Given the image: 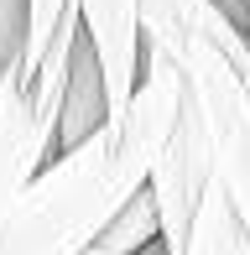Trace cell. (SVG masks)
<instances>
[{
  "label": "cell",
  "instance_id": "obj_9",
  "mask_svg": "<svg viewBox=\"0 0 250 255\" xmlns=\"http://www.w3.org/2000/svg\"><path fill=\"white\" fill-rule=\"evenodd\" d=\"M26 57V0H0V73Z\"/></svg>",
  "mask_w": 250,
  "mask_h": 255
},
{
  "label": "cell",
  "instance_id": "obj_6",
  "mask_svg": "<svg viewBox=\"0 0 250 255\" xmlns=\"http://www.w3.org/2000/svg\"><path fill=\"white\" fill-rule=\"evenodd\" d=\"M105 125V89H99V68L94 52H89L84 31H78V47H73V68H68V84H63V104H58V130H52V156L78 146L84 135H94Z\"/></svg>",
  "mask_w": 250,
  "mask_h": 255
},
{
  "label": "cell",
  "instance_id": "obj_2",
  "mask_svg": "<svg viewBox=\"0 0 250 255\" xmlns=\"http://www.w3.org/2000/svg\"><path fill=\"white\" fill-rule=\"evenodd\" d=\"M141 52L177 73L209 151V177L250 240V99L240 89V26L214 0H141Z\"/></svg>",
  "mask_w": 250,
  "mask_h": 255
},
{
  "label": "cell",
  "instance_id": "obj_11",
  "mask_svg": "<svg viewBox=\"0 0 250 255\" xmlns=\"http://www.w3.org/2000/svg\"><path fill=\"white\" fill-rule=\"evenodd\" d=\"M141 255H167V250H162V240H156V245H146V250H141Z\"/></svg>",
  "mask_w": 250,
  "mask_h": 255
},
{
  "label": "cell",
  "instance_id": "obj_12",
  "mask_svg": "<svg viewBox=\"0 0 250 255\" xmlns=\"http://www.w3.org/2000/svg\"><path fill=\"white\" fill-rule=\"evenodd\" d=\"M240 5H245V10H250V0H240Z\"/></svg>",
  "mask_w": 250,
  "mask_h": 255
},
{
  "label": "cell",
  "instance_id": "obj_1",
  "mask_svg": "<svg viewBox=\"0 0 250 255\" xmlns=\"http://www.w3.org/2000/svg\"><path fill=\"white\" fill-rule=\"evenodd\" d=\"M177 73L141 52V78L120 120L47 156L0 219V255H78L135 193L177 120Z\"/></svg>",
  "mask_w": 250,
  "mask_h": 255
},
{
  "label": "cell",
  "instance_id": "obj_7",
  "mask_svg": "<svg viewBox=\"0 0 250 255\" xmlns=\"http://www.w3.org/2000/svg\"><path fill=\"white\" fill-rule=\"evenodd\" d=\"M167 255H250V240H245V229L235 224L230 203L219 198L214 177H209V188H203L198 208H193V219H188L183 240H177Z\"/></svg>",
  "mask_w": 250,
  "mask_h": 255
},
{
  "label": "cell",
  "instance_id": "obj_5",
  "mask_svg": "<svg viewBox=\"0 0 250 255\" xmlns=\"http://www.w3.org/2000/svg\"><path fill=\"white\" fill-rule=\"evenodd\" d=\"M177 94H183V89H177ZM203 188H209V151H203V135H198V125H193L188 104H177V120H172V130H167L151 172H146V193H151V208H156L162 250H172L177 240H183Z\"/></svg>",
  "mask_w": 250,
  "mask_h": 255
},
{
  "label": "cell",
  "instance_id": "obj_8",
  "mask_svg": "<svg viewBox=\"0 0 250 255\" xmlns=\"http://www.w3.org/2000/svg\"><path fill=\"white\" fill-rule=\"evenodd\" d=\"M63 10H68V0H26V57H21V73H31L37 57L47 52V37L63 21Z\"/></svg>",
  "mask_w": 250,
  "mask_h": 255
},
{
  "label": "cell",
  "instance_id": "obj_3",
  "mask_svg": "<svg viewBox=\"0 0 250 255\" xmlns=\"http://www.w3.org/2000/svg\"><path fill=\"white\" fill-rule=\"evenodd\" d=\"M73 47H78V16L68 5L37 68L0 73V219L10 214L16 193L37 177V167L52 156V130H58V104H63L68 68H73Z\"/></svg>",
  "mask_w": 250,
  "mask_h": 255
},
{
  "label": "cell",
  "instance_id": "obj_10",
  "mask_svg": "<svg viewBox=\"0 0 250 255\" xmlns=\"http://www.w3.org/2000/svg\"><path fill=\"white\" fill-rule=\"evenodd\" d=\"M235 73H240V89H245V99H250V21L240 26V63H235Z\"/></svg>",
  "mask_w": 250,
  "mask_h": 255
},
{
  "label": "cell",
  "instance_id": "obj_4",
  "mask_svg": "<svg viewBox=\"0 0 250 255\" xmlns=\"http://www.w3.org/2000/svg\"><path fill=\"white\" fill-rule=\"evenodd\" d=\"M105 89V125L120 120L141 78V0H68Z\"/></svg>",
  "mask_w": 250,
  "mask_h": 255
}]
</instances>
